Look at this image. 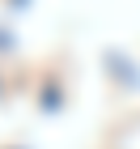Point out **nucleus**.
Instances as JSON below:
<instances>
[]
</instances>
